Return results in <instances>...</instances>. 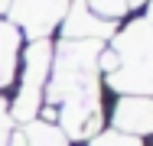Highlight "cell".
<instances>
[{
  "instance_id": "cell-1",
  "label": "cell",
  "mask_w": 153,
  "mask_h": 146,
  "mask_svg": "<svg viewBox=\"0 0 153 146\" xmlns=\"http://www.w3.org/2000/svg\"><path fill=\"white\" fill-rule=\"evenodd\" d=\"M111 52L117 68L108 75V85L121 94H147L153 97V23L137 20L114 39Z\"/></svg>"
},
{
  "instance_id": "cell-2",
  "label": "cell",
  "mask_w": 153,
  "mask_h": 146,
  "mask_svg": "<svg viewBox=\"0 0 153 146\" xmlns=\"http://www.w3.org/2000/svg\"><path fill=\"white\" fill-rule=\"evenodd\" d=\"M68 0H10V23L23 32H30L33 39H46L56 23L65 16Z\"/></svg>"
},
{
  "instance_id": "cell-3",
  "label": "cell",
  "mask_w": 153,
  "mask_h": 146,
  "mask_svg": "<svg viewBox=\"0 0 153 146\" xmlns=\"http://www.w3.org/2000/svg\"><path fill=\"white\" fill-rule=\"evenodd\" d=\"M114 127L127 136H143L153 130V97L147 94H121L114 104Z\"/></svg>"
},
{
  "instance_id": "cell-4",
  "label": "cell",
  "mask_w": 153,
  "mask_h": 146,
  "mask_svg": "<svg viewBox=\"0 0 153 146\" xmlns=\"http://www.w3.org/2000/svg\"><path fill=\"white\" fill-rule=\"evenodd\" d=\"M65 23H62V32H65V39H108L114 26L108 23V20H101V16H94L91 10L85 7V0H75L68 10H65V16H62Z\"/></svg>"
},
{
  "instance_id": "cell-5",
  "label": "cell",
  "mask_w": 153,
  "mask_h": 146,
  "mask_svg": "<svg viewBox=\"0 0 153 146\" xmlns=\"http://www.w3.org/2000/svg\"><path fill=\"white\" fill-rule=\"evenodd\" d=\"M16 58H20V29L10 20H0V88L16 78Z\"/></svg>"
},
{
  "instance_id": "cell-6",
  "label": "cell",
  "mask_w": 153,
  "mask_h": 146,
  "mask_svg": "<svg viewBox=\"0 0 153 146\" xmlns=\"http://www.w3.org/2000/svg\"><path fill=\"white\" fill-rule=\"evenodd\" d=\"M23 140H26V146H68V136L52 120H30Z\"/></svg>"
},
{
  "instance_id": "cell-7",
  "label": "cell",
  "mask_w": 153,
  "mask_h": 146,
  "mask_svg": "<svg viewBox=\"0 0 153 146\" xmlns=\"http://www.w3.org/2000/svg\"><path fill=\"white\" fill-rule=\"evenodd\" d=\"M85 7L91 10L94 16H101V20H117L127 13V0H85Z\"/></svg>"
},
{
  "instance_id": "cell-8",
  "label": "cell",
  "mask_w": 153,
  "mask_h": 146,
  "mask_svg": "<svg viewBox=\"0 0 153 146\" xmlns=\"http://www.w3.org/2000/svg\"><path fill=\"white\" fill-rule=\"evenodd\" d=\"M91 146H140V140L111 130V133H98V136H91Z\"/></svg>"
},
{
  "instance_id": "cell-9",
  "label": "cell",
  "mask_w": 153,
  "mask_h": 146,
  "mask_svg": "<svg viewBox=\"0 0 153 146\" xmlns=\"http://www.w3.org/2000/svg\"><path fill=\"white\" fill-rule=\"evenodd\" d=\"M0 146H10V111L3 94H0Z\"/></svg>"
},
{
  "instance_id": "cell-10",
  "label": "cell",
  "mask_w": 153,
  "mask_h": 146,
  "mask_svg": "<svg viewBox=\"0 0 153 146\" xmlns=\"http://www.w3.org/2000/svg\"><path fill=\"white\" fill-rule=\"evenodd\" d=\"M150 23H153V3H150Z\"/></svg>"
}]
</instances>
